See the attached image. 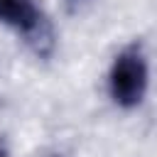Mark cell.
I'll return each instance as SVG.
<instances>
[{
    "label": "cell",
    "instance_id": "obj_3",
    "mask_svg": "<svg viewBox=\"0 0 157 157\" xmlns=\"http://www.w3.org/2000/svg\"><path fill=\"white\" fill-rule=\"evenodd\" d=\"M0 157H7V152H5V150H0Z\"/></svg>",
    "mask_w": 157,
    "mask_h": 157
},
{
    "label": "cell",
    "instance_id": "obj_1",
    "mask_svg": "<svg viewBox=\"0 0 157 157\" xmlns=\"http://www.w3.org/2000/svg\"><path fill=\"white\" fill-rule=\"evenodd\" d=\"M110 98L123 108H135L147 91V61L140 47H125L108 74Z\"/></svg>",
    "mask_w": 157,
    "mask_h": 157
},
{
    "label": "cell",
    "instance_id": "obj_2",
    "mask_svg": "<svg viewBox=\"0 0 157 157\" xmlns=\"http://www.w3.org/2000/svg\"><path fill=\"white\" fill-rule=\"evenodd\" d=\"M0 22L17 29L37 54L52 49V29L32 0H0Z\"/></svg>",
    "mask_w": 157,
    "mask_h": 157
}]
</instances>
